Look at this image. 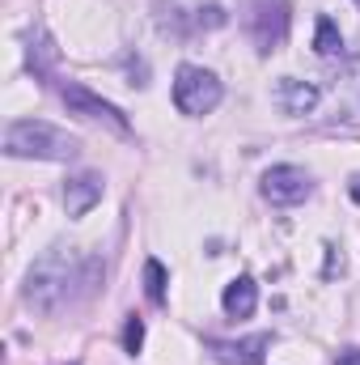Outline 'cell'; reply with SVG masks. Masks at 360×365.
Wrapping results in <instances>:
<instances>
[{"label":"cell","instance_id":"1","mask_svg":"<svg viewBox=\"0 0 360 365\" xmlns=\"http://www.w3.org/2000/svg\"><path fill=\"white\" fill-rule=\"evenodd\" d=\"M102 264L85 259L77 247L55 242L51 251H43L34 259V268L26 276V306H34L38 314H60L64 306L81 302L85 293L97 289Z\"/></svg>","mask_w":360,"mask_h":365},{"label":"cell","instance_id":"2","mask_svg":"<svg viewBox=\"0 0 360 365\" xmlns=\"http://www.w3.org/2000/svg\"><path fill=\"white\" fill-rule=\"evenodd\" d=\"M4 153L9 158H38V162H73L81 153V140L55 123H43V119H13L4 128Z\"/></svg>","mask_w":360,"mask_h":365},{"label":"cell","instance_id":"3","mask_svg":"<svg viewBox=\"0 0 360 365\" xmlns=\"http://www.w3.org/2000/svg\"><path fill=\"white\" fill-rule=\"evenodd\" d=\"M221 98H225V90H221L216 73H208L199 64H182L179 73H174V106H179L182 115L203 119V115H212L221 106Z\"/></svg>","mask_w":360,"mask_h":365},{"label":"cell","instance_id":"4","mask_svg":"<svg viewBox=\"0 0 360 365\" xmlns=\"http://www.w3.org/2000/svg\"><path fill=\"white\" fill-rule=\"evenodd\" d=\"M246 34L259 47V56H271L288 38V0H250L246 13Z\"/></svg>","mask_w":360,"mask_h":365},{"label":"cell","instance_id":"5","mask_svg":"<svg viewBox=\"0 0 360 365\" xmlns=\"http://www.w3.org/2000/svg\"><path fill=\"white\" fill-rule=\"evenodd\" d=\"M60 98H64L68 115H85V119H97V123L115 128L119 136H132V123H127V115H123L115 102H106V98H97L93 90H85L81 81H60Z\"/></svg>","mask_w":360,"mask_h":365},{"label":"cell","instance_id":"6","mask_svg":"<svg viewBox=\"0 0 360 365\" xmlns=\"http://www.w3.org/2000/svg\"><path fill=\"white\" fill-rule=\"evenodd\" d=\"M259 191L275 208H292V204H305L314 195V179L301 166H271L263 175V182H259Z\"/></svg>","mask_w":360,"mask_h":365},{"label":"cell","instance_id":"7","mask_svg":"<svg viewBox=\"0 0 360 365\" xmlns=\"http://www.w3.org/2000/svg\"><path fill=\"white\" fill-rule=\"evenodd\" d=\"M208 357L221 365H263L271 349V331H259V336H246V340H203Z\"/></svg>","mask_w":360,"mask_h":365},{"label":"cell","instance_id":"8","mask_svg":"<svg viewBox=\"0 0 360 365\" xmlns=\"http://www.w3.org/2000/svg\"><path fill=\"white\" fill-rule=\"evenodd\" d=\"M275 102L284 115H314L318 102H322V90L314 81H297V77H280L275 86Z\"/></svg>","mask_w":360,"mask_h":365},{"label":"cell","instance_id":"9","mask_svg":"<svg viewBox=\"0 0 360 365\" xmlns=\"http://www.w3.org/2000/svg\"><path fill=\"white\" fill-rule=\"evenodd\" d=\"M102 191H106V182L102 175H77V179L64 182V208H68V217H85L93 204L102 200Z\"/></svg>","mask_w":360,"mask_h":365},{"label":"cell","instance_id":"10","mask_svg":"<svg viewBox=\"0 0 360 365\" xmlns=\"http://www.w3.org/2000/svg\"><path fill=\"white\" fill-rule=\"evenodd\" d=\"M221 306H225V314H229V319H250V314H255V306H259V284H255L250 276L229 280V284H225V293H221Z\"/></svg>","mask_w":360,"mask_h":365},{"label":"cell","instance_id":"11","mask_svg":"<svg viewBox=\"0 0 360 365\" xmlns=\"http://www.w3.org/2000/svg\"><path fill=\"white\" fill-rule=\"evenodd\" d=\"M26 43H30V47H26V60H30V68H34V77H43V81H51V77H55V73H51V64H55V47H51V38H47V30H43V26H34Z\"/></svg>","mask_w":360,"mask_h":365},{"label":"cell","instance_id":"12","mask_svg":"<svg viewBox=\"0 0 360 365\" xmlns=\"http://www.w3.org/2000/svg\"><path fill=\"white\" fill-rule=\"evenodd\" d=\"M314 51H318L322 60H335V56L344 60V34H339V26H335L327 13L318 17V30H314Z\"/></svg>","mask_w":360,"mask_h":365},{"label":"cell","instance_id":"13","mask_svg":"<svg viewBox=\"0 0 360 365\" xmlns=\"http://www.w3.org/2000/svg\"><path fill=\"white\" fill-rule=\"evenodd\" d=\"M166 284H170L166 264L162 259H144V293H149L153 306H166Z\"/></svg>","mask_w":360,"mask_h":365},{"label":"cell","instance_id":"14","mask_svg":"<svg viewBox=\"0 0 360 365\" xmlns=\"http://www.w3.org/2000/svg\"><path fill=\"white\" fill-rule=\"evenodd\" d=\"M140 349H144V319H136V314H132V319H127V327H123V353H127V357H136Z\"/></svg>","mask_w":360,"mask_h":365},{"label":"cell","instance_id":"15","mask_svg":"<svg viewBox=\"0 0 360 365\" xmlns=\"http://www.w3.org/2000/svg\"><path fill=\"white\" fill-rule=\"evenodd\" d=\"M225 21H229V17H225V9H221V4H208V9H199V13H195V26H208V30H212V26H225Z\"/></svg>","mask_w":360,"mask_h":365},{"label":"cell","instance_id":"16","mask_svg":"<svg viewBox=\"0 0 360 365\" xmlns=\"http://www.w3.org/2000/svg\"><path fill=\"white\" fill-rule=\"evenodd\" d=\"M339 272H344V255H339L335 242H327V268H322V280H335Z\"/></svg>","mask_w":360,"mask_h":365},{"label":"cell","instance_id":"17","mask_svg":"<svg viewBox=\"0 0 360 365\" xmlns=\"http://www.w3.org/2000/svg\"><path fill=\"white\" fill-rule=\"evenodd\" d=\"M335 365H360V349H344V353H335Z\"/></svg>","mask_w":360,"mask_h":365},{"label":"cell","instance_id":"18","mask_svg":"<svg viewBox=\"0 0 360 365\" xmlns=\"http://www.w3.org/2000/svg\"><path fill=\"white\" fill-rule=\"evenodd\" d=\"M348 191H352V200H356V204H360V175H356V179H352V187H348Z\"/></svg>","mask_w":360,"mask_h":365},{"label":"cell","instance_id":"19","mask_svg":"<svg viewBox=\"0 0 360 365\" xmlns=\"http://www.w3.org/2000/svg\"><path fill=\"white\" fill-rule=\"evenodd\" d=\"M356 4H360V0H356Z\"/></svg>","mask_w":360,"mask_h":365}]
</instances>
